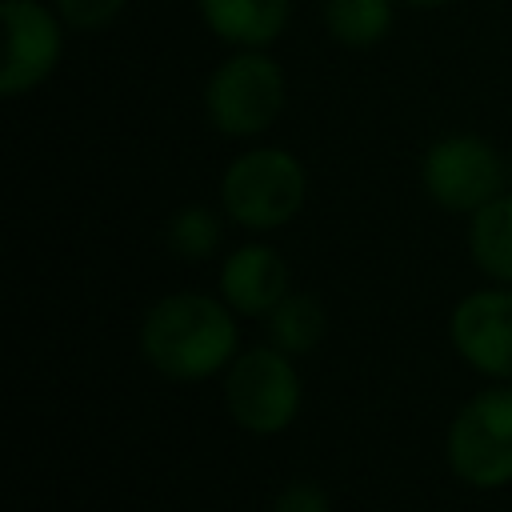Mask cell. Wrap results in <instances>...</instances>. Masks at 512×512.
Listing matches in <instances>:
<instances>
[{
	"label": "cell",
	"mask_w": 512,
	"mask_h": 512,
	"mask_svg": "<svg viewBox=\"0 0 512 512\" xmlns=\"http://www.w3.org/2000/svg\"><path fill=\"white\" fill-rule=\"evenodd\" d=\"M232 308L204 292H172L156 300L140 324L144 360L172 380H204L236 360Z\"/></svg>",
	"instance_id": "cell-1"
},
{
	"label": "cell",
	"mask_w": 512,
	"mask_h": 512,
	"mask_svg": "<svg viewBox=\"0 0 512 512\" xmlns=\"http://www.w3.org/2000/svg\"><path fill=\"white\" fill-rule=\"evenodd\" d=\"M304 192H308L304 164L284 148L240 152L220 180L224 212L252 232H272L288 224L304 208Z\"/></svg>",
	"instance_id": "cell-2"
},
{
	"label": "cell",
	"mask_w": 512,
	"mask_h": 512,
	"mask_svg": "<svg viewBox=\"0 0 512 512\" xmlns=\"http://www.w3.org/2000/svg\"><path fill=\"white\" fill-rule=\"evenodd\" d=\"M284 100H288L284 68L260 48L232 52L224 64H216L204 88V112L212 128L224 136H260L264 128L276 124Z\"/></svg>",
	"instance_id": "cell-3"
},
{
	"label": "cell",
	"mask_w": 512,
	"mask_h": 512,
	"mask_svg": "<svg viewBox=\"0 0 512 512\" xmlns=\"http://www.w3.org/2000/svg\"><path fill=\"white\" fill-rule=\"evenodd\" d=\"M224 404L244 432H284L300 412V376L292 368V356L276 344L236 352L224 376Z\"/></svg>",
	"instance_id": "cell-4"
},
{
	"label": "cell",
	"mask_w": 512,
	"mask_h": 512,
	"mask_svg": "<svg viewBox=\"0 0 512 512\" xmlns=\"http://www.w3.org/2000/svg\"><path fill=\"white\" fill-rule=\"evenodd\" d=\"M448 464L472 488L512 484V384L476 392L448 428Z\"/></svg>",
	"instance_id": "cell-5"
},
{
	"label": "cell",
	"mask_w": 512,
	"mask_h": 512,
	"mask_svg": "<svg viewBox=\"0 0 512 512\" xmlns=\"http://www.w3.org/2000/svg\"><path fill=\"white\" fill-rule=\"evenodd\" d=\"M420 176H424L428 196L440 208L468 212V216L504 192V160H500V152L488 140L468 136V132L436 140L424 152Z\"/></svg>",
	"instance_id": "cell-6"
},
{
	"label": "cell",
	"mask_w": 512,
	"mask_h": 512,
	"mask_svg": "<svg viewBox=\"0 0 512 512\" xmlns=\"http://www.w3.org/2000/svg\"><path fill=\"white\" fill-rule=\"evenodd\" d=\"M0 20H4V36H8L0 92L24 96L56 72L60 52H64V40H60L64 20L56 8H44L36 0H4Z\"/></svg>",
	"instance_id": "cell-7"
},
{
	"label": "cell",
	"mask_w": 512,
	"mask_h": 512,
	"mask_svg": "<svg viewBox=\"0 0 512 512\" xmlns=\"http://www.w3.org/2000/svg\"><path fill=\"white\" fill-rule=\"evenodd\" d=\"M452 344L484 376L512 380V292H472L448 320Z\"/></svg>",
	"instance_id": "cell-8"
},
{
	"label": "cell",
	"mask_w": 512,
	"mask_h": 512,
	"mask_svg": "<svg viewBox=\"0 0 512 512\" xmlns=\"http://www.w3.org/2000/svg\"><path fill=\"white\" fill-rule=\"evenodd\" d=\"M288 296V264L272 244H244L220 268V300L240 316H268Z\"/></svg>",
	"instance_id": "cell-9"
},
{
	"label": "cell",
	"mask_w": 512,
	"mask_h": 512,
	"mask_svg": "<svg viewBox=\"0 0 512 512\" xmlns=\"http://www.w3.org/2000/svg\"><path fill=\"white\" fill-rule=\"evenodd\" d=\"M212 36L236 48H268L284 28L292 0H196Z\"/></svg>",
	"instance_id": "cell-10"
},
{
	"label": "cell",
	"mask_w": 512,
	"mask_h": 512,
	"mask_svg": "<svg viewBox=\"0 0 512 512\" xmlns=\"http://www.w3.org/2000/svg\"><path fill=\"white\" fill-rule=\"evenodd\" d=\"M468 252L480 272L512 284V196L508 192H500L496 200H488L484 208L472 212Z\"/></svg>",
	"instance_id": "cell-11"
},
{
	"label": "cell",
	"mask_w": 512,
	"mask_h": 512,
	"mask_svg": "<svg viewBox=\"0 0 512 512\" xmlns=\"http://www.w3.org/2000/svg\"><path fill=\"white\" fill-rule=\"evenodd\" d=\"M324 28L344 48H372L392 28V0H324Z\"/></svg>",
	"instance_id": "cell-12"
},
{
	"label": "cell",
	"mask_w": 512,
	"mask_h": 512,
	"mask_svg": "<svg viewBox=\"0 0 512 512\" xmlns=\"http://www.w3.org/2000/svg\"><path fill=\"white\" fill-rule=\"evenodd\" d=\"M328 320H324V304L308 292H288L272 312H268V332L272 344L288 356H304L320 344Z\"/></svg>",
	"instance_id": "cell-13"
},
{
	"label": "cell",
	"mask_w": 512,
	"mask_h": 512,
	"mask_svg": "<svg viewBox=\"0 0 512 512\" xmlns=\"http://www.w3.org/2000/svg\"><path fill=\"white\" fill-rule=\"evenodd\" d=\"M164 240L180 260H204L220 244V216L204 204H188L168 220Z\"/></svg>",
	"instance_id": "cell-14"
},
{
	"label": "cell",
	"mask_w": 512,
	"mask_h": 512,
	"mask_svg": "<svg viewBox=\"0 0 512 512\" xmlns=\"http://www.w3.org/2000/svg\"><path fill=\"white\" fill-rule=\"evenodd\" d=\"M60 20L68 28H80V32H96V28H108L128 0H52Z\"/></svg>",
	"instance_id": "cell-15"
},
{
	"label": "cell",
	"mask_w": 512,
	"mask_h": 512,
	"mask_svg": "<svg viewBox=\"0 0 512 512\" xmlns=\"http://www.w3.org/2000/svg\"><path fill=\"white\" fill-rule=\"evenodd\" d=\"M272 512H332L328 504V492L308 484V480H296L288 488H280V496L272 500Z\"/></svg>",
	"instance_id": "cell-16"
},
{
	"label": "cell",
	"mask_w": 512,
	"mask_h": 512,
	"mask_svg": "<svg viewBox=\"0 0 512 512\" xmlns=\"http://www.w3.org/2000/svg\"><path fill=\"white\" fill-rule=\"evenodd\" d=\"M404 4H416V8H432V4H448V0H404Z\"/></svg>",
	"instance_id": "cell-17"
}]
</instances>
